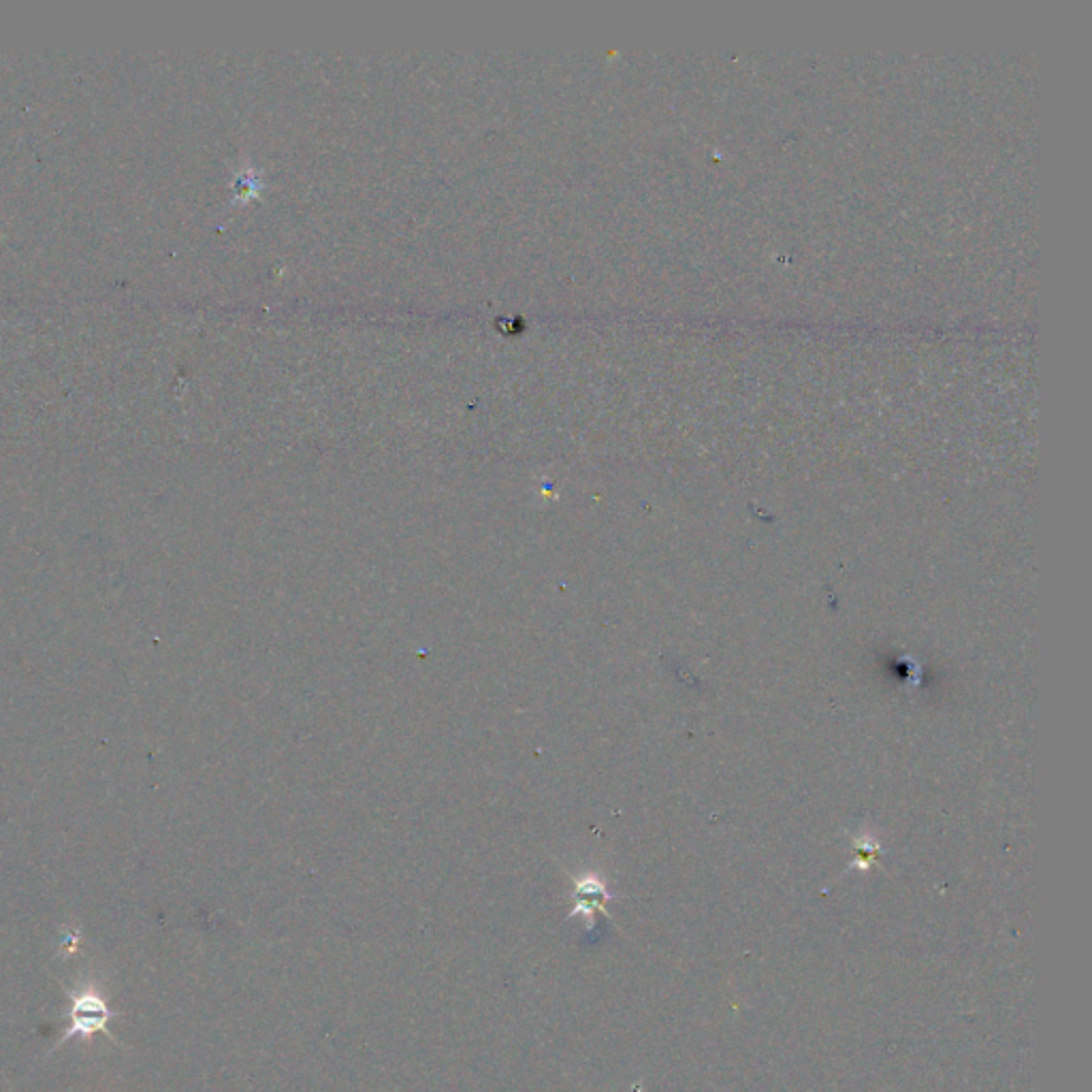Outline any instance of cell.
I'll list each match as a JSON object with an SVG mask.
<instances>
[{
  "label": "cell",
  "mask_w": 1092,
  "mask_h": 1092,
  "mask_svg": "<svg viewBox=\"0 0 1092 1092\" xmlns=\"http://www.w3.org/2000/svg\"><path fill=\"white\" fill-rule=\"evenodd\" d=\"M79 943H82V935H79L77 928H71L69 933L64 935V939H62L60 954L62 956H73L79 950Z\"/></svg>",
  "instance_id": "7a4b0ae2"
},
{
  "label": "cell",
  "mask_w": 1092,
  "mask_h": 1092,
  "mask_svg": "<svg viewBox=\"0 0 1092 1092\" xmlns=\"http://www.w3.org/2000/svg\"><path fill=\"white\" fill-rule=\"evenodd\" d=\"M118 1016H120L118 1011L109 1009L107 999L103 997V994L96 990L92 984H88L79 992L71 994L69 1026H67V1031H64L62 1039L58 1041V1046H62V1043H67L69 1039H75V1037L92 1039L94 1035H99V1033L107 1035L111 1041H114V1035H111L109 1029H107V1022L111 1018H118Z\"/></svg>",
  "instance_id": "6da1fadb"
}]
</instances>
